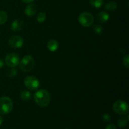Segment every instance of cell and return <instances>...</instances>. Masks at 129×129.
<instances>
[{"label": "cell", "instance_id": "cell-1", "mask_svg": "<svg viewBox=\"0 0 129 129\" xmlns=\"http://www.w3.org/2000/svg\"><path fill=\"white\" fill-rule=\"evenodd\" d=\"M35 103L41 107H46L50 102V95L48 91L40 89L37 91L34 96Z\"/></svg>", "mask_w": 129, "mask_h": 129}, {"label": "cell", "instance_id": "cell-2", "mask_svg": "<svg viewBox=\"0 0 129 129\" xmlns=\"http://www.w3.org/2000/svg\"><path fill=\"white\" fill-rule=\"evenodd\" d=\"M13 103L12 100L8 96L0 98V114L7 115L12 111Z\"/></svg>", "mask_w": 129, "mask_h": 129}, {"label": "cell", "instance_id": "cell-3", "mask_svg": "<svg viewBox=\"0 0 129 129\" xmlns=\"http://www.w3.org/2000/svg\"><path fill=\"white\" fill-rule=\"evenodd\" d=\"M19 64L21 71L24 72H29L34 68L35 60L31 55H25L23 57Z\"/></svg>", "mask_w": 129, "mask_h": 129}, {"label": "cell", "instance_id": "cell-4", "mask_svg": "<svg viewBox=\"0 0 129 129\" xmlns=\"http://www.w3.org/2000/svg\"><path fill=\"white\" fill-rule=\"evenodd\" d=\"M113 110L120 115H125L128 113V103L123 100H117L113 103Z\"/></svg>", "mask_w": 129, "mask_h": 129}, {"label": "cell", "instance_id": "cell-5", "mask_svg": "<svg viewBox=\"0 0 129 129\" xmlns=\"http://www.w3.org/2000/svg\"><path fill=\"white\" fill-rule=\"evenodd\" d=\"M78 21L81 26L89 27L94 22V17L90 13L83 12L78 16Z\"/></svg>", "mask_w": 129, "mask_h": 129}, {"label": "cell", "instance_id": "cell-6", "mask_svg": "<svg viewBox=\"0 0 129 129\" xmlns=\"http://www.w3.org/2000/svg\"><path fill=\"white\" fill-rule=\"evenodd\" d=\"M25 86L31 90H36L40 86L39 79L34 76H27L24 80Z\"/></svg>", "mask_w": 129, "mask_h": 129}, {"label": "cell", "instance_id": "cell-7", "mask_svg": "<svg viewBox=\"0 0 129 129\" xmlns=\"http://www.w3.org/2000/svg\"><path fill=\"white\" fill-rule=\"evenodd\" d=\"M5 63L10 68H15L20 63V57L15 53L8 54L5 57Z\"/></svg>", "mask_w": 129, "mask_h": 129}, {"label": "cell", "instance_id": "cell-8", "mask_svg": "<svg viewBox=\"0 0 129 129\" xmlns=\"http://www.w3.org/2000/svg\"><path fill=\"white\" fill-rule=\"evenodd\" d=\"M24 40L22 37L18 35L11 36L8 40V44L11 47L19 49L23 45Z\"/></svg>", "mask_w": 129, "mask_h": 129}, {"label": "cell", "instance_id": "cell-9", "mask_svg": "<svg viewBox=\"0 0 129 129\" xmlns=\"http://www.w3.org/2000/svg\"><path fill=\"white\" fill-rule=\"evenodd\" d=\"M24 27V21L21 19H16L11 23V29L15 32L21 31Z\"/></svg>", "mask_w": 129, "mask_h": 129}, {"label": "cell", "instance_id": "cell-10", "mask_svg": "<svg viewBox=\"0 0 129 129\" xmlns=\"http://www.w3.org/2000/svg\"><path fill=\"white\" fill-rule=\"evenodd\" d=\"M37 6L35 4H29L27 5L25 10V14L28 16H33L37 13Z\"/></svg>", "mask_w": 129, "mask_h": 129}, {"label": "cell", "instance_id": "cell-11", "mask_svg": "<svg viewBox=\"0 0 129 129\" xmlns=\"http://www.w3.org/2000/svg\"><path fill=\"white\" fill-rule=\"evenodd\" d=\"M110 18V15H108V13L105 12V11H101L99 13L97 14L96 19L97 21L100 23H105L107 22Z\"/></svg>", "mask_w": 129, "mask_h": 129}, {"label": "cell", "instance_id": "cell-12", "mask_svg": "<svg viewBox=\"0 0 129 129\" xmlns=\"http://www.w3.org/2000/svg\"><path fill=\"white\" fill-rule=\"evenodd\" d=\"M59 47V43L54 39L49 40L47 43V49L50 52H55Z\"/></svg>", "mask_w": 129, "mask_h": 129}, {"label": "cell", "instance_id": "cell-13", "mask_svg": "<svg viewBox=\"0 0 129 129\" xmlns=\"http://www.w3.org/2000/svg\"><path fill=\"white\" fill-rule=\"evenodd\" d=\"M105 9L108 11H114L117 9V4L115 1H111L107 3L105 5Z\"/></svg>", "mask_w": 129, "mask_h": 129}, {"label": "cell", "instance_id": "cell-14", "mask_svg": "<svg viewBox=\"0 0 129 129\" xmlns=\"http://www.w3.org/2000/svg\"><path fill=\"white\" fill-rule=\"evenodd\" d=\"M20 98L24 101H28L31 99V94L28 91H23L20 93Z\"/></svg>", "mask_w": 129, "mask_h": 129}, {"label": "cell", "instance_id": "cell-15", "mask_svg": "<svg viewBox=\"0 0 129 129\" xmlns=\"http://www.w3.org/2000/svg\"><path fill=\"white\" fill-rule=\"evenodd\" d=\"M128 123V118L126 117H120L118 119L117 121V124H118V127L120 128H123L125 127Z\"/></svg>", "mask_w": 129, "mask_h": 129}, {"label": "cell", "instance_id": "cell-16", "mask_svg": "<svg viewBox=\"0 0 129 129\" xmlns=\"http://www.w3.org/2000/svg\"><path fill=\"white\" fill-rule=\"evenodd\" d=\"M91 5L96 8H99L102 6L103 4V0H89Z\"/></svg>", "mask_w": 129, "mask_h": 129}, {"label": "cell", "instance_id": "cell-17", "mask_svg": "<svg viewBox=\"0 0 129 129\" xmlns=\"http://www.w3.org/2000/svg\"><path fill=\"white\" fill-rule=\"evenodd\" d=\"M8 19V15L6 12L0 11V25H2L6 22Z\"/></svg>", "mask_w": 129, "mask_h": 129}, {"label": "cell", "instance_id": "cell-18", "mask_svg": "<svg viewBox=\"0 0 129 129\" xmlns=\"http://www.w3.org/2000/svg\"><path fill=\"white\" fill-rule=\"evenodd\" d=\"M46 19V15L44 12H40L37 16V21L40 23H42L44 21H45Z\"/></svg>", "mask_w": 129, "mask_h": 129}, {"label": "cell", "instance_id": "cell-19", "mask_svg": "<svg viewBox=\"0 0 129 129\" xmlns=\"http://www.w3.org/2000/svg\"><path fill=\"white\" fill-rule=\"evenodd\" d=\"M93 30H94V31L96 34H98V35H100L103 31V28H102V26L101 25H95L93 26Z\"/></svg>", "mask_w": 129, "mask_h": 129}, {"label": "cell", "instance_id": "cell-20", "mask_svg": "<svg viewBox=\"0 0 129 129\" xmlns=\"http://www.w3.org/2000/svg\"><path fill=\"white\" fill-rule=\"evenodd\" d=\"M123 64L127 68H129V56L128 54L125 55L123 58Z\"/></svg>", "mask_w": 129, "mask_h": 129}, {"label": "cell", "instance_id": "cell-21", "mask_svg": "<svg viewBox=\"0 0 129 129\" xmlns=\"http://www.w3.org/2000/svg\"><path fill=\"white\" fill-rule=\"evenodd\" d=\"M8 76L10 77L15 76L17 74V71L15 68H12V69H11L9 71L8 73Z\"/></svg>", "mask_w": 129, "mask_h": 129}, {"label": "cell", "instance_id": "cell-22", "mask_svg": "<svg viewBox=\"0 0 129 129\" xmlns=\"http://www.w3.org/2000/svg\"><path fill=\"white\" fill-rule=\"evenodd\" d=\"M105 129H117V128L114 124H112V123H111V124L108 125L106 127Z\"/></svg>", "mask_w": 129, "mask_h": 129}, {"label": "cell", "instance_id": "cell-23", "mask_svg": "<svg viewBox=\"0 0 129 129\" xmlns=\"http://www.w3.org/2000/svg\"><path fill=\"white\" fill-rule=\"evenodd\" d=\"M103 119H104L105 121H107V122H108V121L110 120L111 117L108 114H105L104 115H103Z\"/></svg>", "mask_w": 129, "mask_h": 129}, {"label": "cell", "instance_id": "cell-24", "mask_svg": "<svg viewBox=\"0 0 129 129\" xmlns=\"http://www.w3.org/2000/svg\"><path fill=\"white\" fill-rule=\"evenodd\" d=\"M23 2L25 3H32L33 1H34L35 0H21Z\"/></svg>", "mask_w": 129, "mask_h": 129}, {"label": "cell", "instance_id": "cell-25", "mask_svg": "<svg viewBox=\"0 0 129 129\" xmlns=\"http://www.w3.org/2000/svg\"><path fill=\"white\" fill-rule=\"evenodd\" d=\"M3 66H4V62L1 59H0V68H3Z\"/></svg>", "mask_w": 129, "mask_h": 129}, {"label": "cell", "instance_id": "cell-26", "mask_svg": "<svg viewBox=\"0 0 129 129\" xmlns=\"http://www.w3.org/2000/svg\"><path fill=\"white\" fill-rule=\"evenodd\" d=\"M3 122V119L2 117H1V116L0 115V126H1V125H2Z\"/></svg>", "mask_w": 129, "mask_h": 129}, {"label": "cell", "instance_id": "cell-27", "mask_svg": "<svg viewBox=\"0 0 129 129\" xmlns=\"http://www.w3.org/2000/svg\"><path fill=\"white\" fill-rule=\"evenodd\" d=\"M65 129H69V128H65Z\"/></svg>", "mask_w": 129, "mask_h": 129}]
</instances>
